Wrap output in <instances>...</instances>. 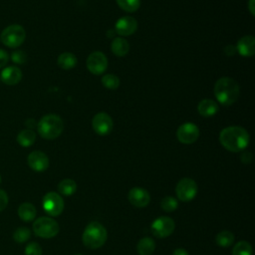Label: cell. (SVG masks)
Wrapping results in <instances>:
<instances>
[{
	"mask_svg": "<svg viewBox=\"0 0 255 255\" xmlns=\"http://www.w3.org/2000/svg\"><path fill=\"white\" fill-rule=\"evenodd\" d=\"M137 29V22L131 16H124L120 18L115 26L116 32L121 36H129Z\"/></svg>",
	"mask_w": 255,
	"mask_h": 255,
	"instance_id": "9a60e30c",
	"label": "cell"
},
{
	"mask_svg": "<svg viewBox=\"0 0 255 255\" xmlns=\"http://www.w3.org/2000/svg\"><path fill=\"white\" fill-rule=\"evenodd\" d=\"M35 140H36V133L30 128L21 130L17 135V142L24 147H28L32 145L35 142Z\"/></svg>",
	"mask_w": 255,
	"mask_h": 255,
	"instance_id": "603a6c76",
	"label": "cell"
},
{
	"mask_svg": "<svg viewBox=\"0 0 255 255\" xmlns=\"http://www.w3.org/2000/svg\"><path fill=\"white\" fill-rule=\"evenodd\" d=\"M254 3H255V0H249L248 2V9L250 11V13L254 16L255 15V8H254Z\"/></svg>",
	"mask_w": 255,
	"mask_h": 255,
	"instance_id": "74e56055",
	"label": "cell"
},
{
	"mask_svg": "<svg viewBox=\"0 0 255 255\" xmlns=\"http://www.w3.org/2000/svg\"><path fill=\"white\" fill-rule=\"evenodd\" d=\"M176 136L181 143L190 144L197 140L199 129L193 123H184L177 128Z\"/></svg>",
	"mask_w": 255,
	"mask_h": 255,
	"instance_id": "8fae6325",
	"label": "cell"
},
{
	"mask_svg": "<svg viewBox=\"0 0 255 255\" xmlns=\"http://www.w3.org/2000/svg\"><path fill=\"white\" fill-rule=\"evenodd\" d=\"M25 255H42V248L37 242H30L24 251Z\"/></svg>",
	"mask_w": 255,
	"mask_h": 255,
	"instance_id": "4dcf8cb0",
	"label": "cell"
},
{
	"mask_svg": "<svg viewBox=\"0 0 255 255\" xmlns=\"http://www.w3.org/2000/svg\"><path fill=\"white\" fill-rule=\"evenodd\" d=\"M218 110H219L218 104L211 99H203L201 102H199L197 106L198 113L205 118L213 117L214 115L217 114Z\"/></svg>",
	"mask_w": 255,
	"mask_h": 255,
	"instance_id": "ac0fdd59",
	"label": "cell"
},
{
	"mask_svg": "<svg viewBox=\"0 0 255 255\" xmlns=\"http://www.w3.org/2000/svg\"><path fill=\"white\" fill-rule=\"evenodd\" d=\"M128 199L131 205L137 208H143L148 205L150 201V195L144 188L133 187L128 191Z\"/></svg>",
	"mask_w": 255,
	"mask_h": 255,
	"instance_id": "4fadbf2b",
	"label": "cell"
},
{
	"mask_svg": "<svg viewBox=\"0 0 255 255\" xmlns=\"http://www.w3.org/2000/svg\"><path fill=\"white\" fill-rule=\"evenodd\" d=\"M22 79V72L19 68L15 66H9L2 70L0 80L8 85V86H14L17 85Z\"/></svg>",
	"mask_w": 255,
	"mask_h": 255,
	"instance_id": "e0dca14e",
	"label": "cell"
},
{
	"mask_svg": "<svg viewBox=\"0 0 255 255\" xmlns=\"http://www.w3.org/2000/svg\"><path fill=\"white\" fill-rule=\"evenodd\" d=\"M58 65L63 70H71L77 65V58L72 53L64 52L58 57Z\"/></svg>",
	"mask_w": 255,
	"mask_h": 255,
	"instance_id": "7402d4cb",
	"label": "cell"
},
{
	"mask_svg": "<svg viewBox=\"0 0 255 255\" xmlns=\"http://www.w3.org/2000/svg\"><path fill=\"white\" fill-rule=\"evenodd\" d=\"M234 242V235L232 232L228 230H223L220 231L216 236H215V243L223 248H227L232 245Z\"/></svg>",
	"mask_w": 255,
	"mask_h": 255,
	"instance_id": "d4e9b609",
	"label": "cell"
},
{
	"mask_svg": "<svg viewBox=\"0 0 255 255\" xmlns=\"http://www.w3.org/2000/svg\"><path fill=\"white\" fill-rule=\"evenodd\" d=\"M250 136L248 131L237 126L227 127L220 131L219 141L229 151L238 152L245 149L249 144Z\"/></svg>",
	"mask_w": 255,
	"mask_h": 255,
	"instance_id": "6da1fadb",
	"label": "cell"
},
{
	"mask_svg": "<svg viewBox=\"0 0 255 255\" xmlns=\"http://www.w3.org/2000/svg\"><path fill=\"white\" fill-rule=\"evenodd\" d=\"M9 61V56L6 51L0 49V68H3Z\"/></svg>",
	"mask_w": 255,
	"mask_h": 255,
	"instance_id": "836d02e7",
	"label": "cell"
},
{
	"mask_svg": "<svg viewBox=\"0 0 255 255\" xmlns=\"http://www.w3.org/2000/svg\"><path fill=\"white\" fill-rule=\"evenodd\" d=\"M253 249L249 242L239 241L232 249V255H252Z\"/></svg>",
	"mask_w": 255,
	"mask_h": 255,
	"instance_id": "484cf974",
	"label": "cell"
},
{
	"mask_svg": "<svg viewBox=\"0 0 255 255\" xmlns=\"http://www.w3.org/2000/svg\"><path fill=\"white\" fill-rule=\"evenodd\" d=\"M37 129L39 134L45 139H54L58 137L63 129V120L55 114L45 115L37 124Z\"/></svg>",
	"mask_w": 255,
	"mask_h": 255,
	"instance_id": "3957f363",
	"label": "cell"
},
{
	"mask_svg": "<svg viewBox=\"0 0 255 255\" xmlns=\"http://www.w3.org/2000/svg\"><path fill=\"white\" fill-rule=\"evenodd\" d=\"M224 51H225V54L227 56H233L235 54V52H236V48L231 46V45H229V46H227V48H225Z\"/></svg>",
	"mask_w": 255,
	"mask_h": 255,
	"instance_id": "d590c367",
	"label": "cell"
},
{
	"mask_svg": "<svg viewBox=\"0 0 255 255\" xmlns=\"http://www.w3.org/2000/svg\"><path fill=\"white\" fill-rule=\"evenodd\" d=\"M240 94V88L237 82L231 78L223 77L216 81L214 85V96L223 106L234 104Z\"/></svg>",
	"mask_w": 255,
	"mask_h": 255,
	"instance_id": "7a4b0ae2",
	"label": "cell"
},
{
	"mask_svg": "<svg viewBox=\"0 0 255 255\" xmlns=\"http://www.w3.org/2000/svg\"><path fill=\"white\" fill-rule=\"evenodd\" d=\"M60 227L58 222L48 216L39 217L33 223V231L35 235L42 238H53L59 233Z\"/></svg>",
	"mask_w": 255,
	"mask_h": 255,
	"instance_id": "5b68a950",
	"label": "cell"
},
{
	"mask_svg": "<svg viewBox=\"0 0 255 255\" xmlns=\"http://www.w3.org/2000/svg\"><path fill=\"white\" fill-rule=\"evenodd\" d=\"M236 52L243 57H251L255 53V38L252 35L243 36L236 45Z\"/></svg>",
	"mask_w": 255,
	"mask_h": 255,
	"instance_id": "2e32d148",
	"label": "cell"
},
{
	"mask_svg": "<svg viewBox=\"0 0 255 255\" xmlns=\"http://www.w3.org/2000/svg\"><path fill=\"white\" fill-rule=\"evenodd\" d=\"M117 3L126 12H135L140 6V0H117Z\"/></svg>",
	"mask_w": 255,
	"mask_h": 255,
	"instance_id": "4316f807",
	"label": "cell"
},
{
	"mask_svg": "<svg viewBox=\"0 0 255 255\" xmlns=\"http://www.w3.org/2000/svg\"><path fill=\"white\" fill-rule=\"evenodd\" d=\"M8 204V195L6 191L0 189V211L4 210Z\"/></svg>",
	"mask_w": 255,
	"mask_h": 255,
	"instance_id": "d6a6232c",
	"label": "cell"
},
{
	"mask_svg": "<svg viewBox=\"0 0 255 255\" xmlns=\"http://www.w3.org/2000/svg\"><path fill=\"white\" fill-rule=\"evenodd\" d=\"M0 182H1V176H0Z\"/></svg>",
	"mask_w": 255,
	"mask_h": 255,
	"instance_id": "ab89813d",
	"label": "cell"
},
{
	"mask_svg": "<svg viewBox=\"0 0 255 255\" xmlns=\"http://www.w3.org/2000/svg\"><path fill=\"white\" fill-rule=\"evenodd\" d=\"M111 49H112V52L116 56L123 57V56H125L128 53L129 45H128V43L126 39L121 38V37H117L113 40L112 45H111Z\"/></svg>",
	"mask_w": 255,
	"mask_h": 255,
	"instance_id": "d6986e66",
	"label": "cell"
},
{
	"mask_svg": "<svg viewBox=\"0 0 255 255\" xmlns=\"http://www.w3.org/2000/svg\"><path fill=\"white\" fill-rule=\"evenodd\" d=\"M75 255H82V254H75Z\"/></svg>",
	"mask_w": 255,
	"mask_h": 255,
	"instance_id": "f35d334b",
	"label": "cell"
},
{
	"mask_svg": "<svg viewBox=\"0 0 255 255\" xmlns=\"http://www.w3.org/2000/svg\"><path fill=\"white\" fill-rule=\"evenodd\" d=\"M177 206H178V202L172 196H165L160 202V207L165 212H172L177 208Z\"/></svg>",
	"mask_w": 255,
	"mask_h": 255,
	"instance_id": "f546056e",
	"label": "cell"
},
{
	"mask_svg": "<svg viewBox=\"0 0 255 255\" xmlns=\"http://www.w3.org/2000/svg\"><path fill=\"white\" fill-rule=\"evenodd\" d=\"M25 38H26L25 29L22 26L17 24L6 27L0 35L1 42L9 48L19 47L20 45L23 44V42L25 41Z\"/></svg>",
	"mask_w": 255,
	"mask_h": 255,
	"instance_id": "8992f818",
	"label": "cell"
},
{
	"mask_svg": "<svg viewBox=\"0 0 255 255\" xmlns=\"http://www.w3.org/2000/svg\"><path fill=\"white\" fill-rule=\"evenodd\" d=\"M28 165L35 171L42 172L45 171L49 167V158L46 153L40 150H34L29 153Z\"/></svg>",
	"mask_w": 255,
	"mask_h": 255,
	"instance_id": "5bb4252c",
	"label": "cell"
},
{
	"mask_svg": "<svg viewBox=\"0 0 255 255\" xmlns=\"http://www.w3.org/2000/svg\"><path fill=\"white\" fill-rule=\"evenodd\" d=\"M64 205L62 196L54 191L46 193L42 200V206L45 212L51 216H59L64 210Z\"/></svg>",
	"mask_w": 255,
	"mask_h": 255,
	"instance_id": "52a82bcc",
	"label": "cell"
},
{
	"mask_svg": "<svg viewBox=\"0 0 255 255\" xmlns=\"http://www.w3.org/2000/svg\"><path fill=\"white\" fill-rule=\"evenodd\" d=\"M77 190V183L70 178L63 179L58 184V191L66 196L73 195Z\"/></svg>",
	"mask_w": 255,
	"mask_h": 255,
	"instance_id": "cb8c5ba5",
	"label": "cell"
},
{
	"mask_svg": "<svg viewBox=\"0 0 255 255\" xmlns=\"http://www.w3.org/2000/svg\"><path fill=\"white\" fill-rule=\"evenodd\" d=\"M172 255H189V254H188V252H187L185 249H183V248H177V249H175V250L173 251Z\"/></svg>",
	"mask_w": 255,
	"mask_h": 255,
	"instance_id": "8d00e7d4",
	"label": "cell"
},
{
	"mask_svg": "<svg viewBox=\"0 0 255 255\" xmlns=\"http://www.w3.org/2000/svg\"><path fill=\"white\" fill-rule=\"evenodd\" d=\"M102 84L107 89L116 90L120 86V79L114 74H107L102 77Z\"/></svg>",
	"mask_w": 255,
	"mask_h": 255,
	"instance_id": "83f0119b",
	"label": "cell"
},
{
	"mask_svg": "<svg viewBox=\"0 0 255 255\" xmlns=\"http://www.w3.org/2000/svg\"><path fill=\"white\" fill-rule=\"evenodd\" d=\"M108 67V59L106 55L100 51L93 52L87 59V68L94 75L103 74Z\"/></svg>",
	"mask_w": 255,
	"mask_h": 255,
	"instance_id": "30bf717a",
	"label": "cell"
},
{
	"mask_svg": "<svg viewBox=\"0 0 255 255\" xmlns=\"http://www.w3.org/2000/svg\"><path fill=\"white\" fill-rule=\"evenodd\" d=\"M11 60L15 64H24L27 60V55L24 51L16 50L11 54Z\"/></svg>",
	"mask_w": 255,
	"mask_h": 255,
	"instance_id": "1f68e13d",
	"label": "cell"
},
{
	"mask_svg": "<svg viewBox=\"0 0 255 255\" xmlns=\"http://www.w3.org/2000/svg\"><path fill=\"white\" fill-rule=\"evenodd\" d=\"M37 214V210L32 203L24 202L18 207V215L23 221H32Z\"/></svg>",
	"mask_w": 255,
	"mask_h": 255,
	"instance_id": "ffe728a7",
	"label": "cell"
},
{
	"mask_svg": "<svg viewBox=\"0 0 255 255\" xmlns=\"http://www.w3.org/2000/svg\"><path fill=\"white\" fill-rule=\"evenodd\" d=\"M155 249V242L150 237L141 238L136 245V251L139 255H151Z\"/></svg>",
	"mask_w": 255,
	"mask_h": 255,
	"instance_id": "44dd1931",
	"label": "cell"
},
{
	"mask_svg": "<svg viewBox=\"0 0 255 255\" xmlns=\"http://www.w3.org/2000/svg\"><path fill=\"white\" fill-rule=\"evenodd\" d=\"M241 160H242V162H244V163H249V162H251V160H252V154H251L250 152H248V151L243 152V153L241 154Z\"/></svg>",
	"mask_w": 255,
	"mask_h": 255,
	"instance_id": "e575fe53",
	"label": "cell"
},
{
	"mask_svg": "<svg viewBox=\"0 0 255 255\" xmlns=\"http://www.w3.org/2000/svg\"><path fill=\"white\" fill-rule=\"evenodd\" d=\"M108 238L107 229L99 222L93 221L89 223L82 235L83 243L86 247L91 249H97L102 247Z\"/></svg>",
	"mask_w": 255,
	"mask_h": 255,
	"instance_id": "277c9868",
	"label": "cell"
},
{
	"mask_svg": "<svg viewBox=\"0 0 255 255\" xmlns=\"http://www.w3.org/2000/svg\"><path fill=\"white\" fill-rule=\"evenodd\" d=\"M94 130L100 135H107L113 129V120L107 113L97 114L92 121Z\"/></svg>",
	"mask_w": 255,
	"mask_h": 255,
	"instance_id": "7c38bea8",
	"label": "cell"
},
{
	"mask_svg": "<svg viewBox=\"0 0 255 255\" xmlns=\"http://www.w3.org/2000/svg\"><path fill=\"white\" fill-rule=\"evenodd\" d=\"M31 237V231L27 227H19L13 233V239L18 243H24Z\"/></svg>",
	"mask_w": 255,
	"mask_h": 255,
	"instance_id": "f1b7e54d",
	"label": "cell"
},
{
	"mask_svg": "<svg viewBox=\"0 0 255 255\" xmlns=\"http://www.w3.org/2000/svg\"><path fill=\"white\" fill-rule=\"evenodd\" d=\"M0 81H1V80H0Z\"/></svg>",
	"mask_w": 255,
	"mask_h": 255,
	"instance_id": "60d3db41",
	"label": "cell"
},
{
	"mask_svg": "<svg viewBox=\"0 0 255 255\" xmlns=\"http://www.w3.org/2000/svg\"><path fill=\"white\" fill-rule=\"evenodd\" d=\"M175 228V223L172 218L160 216L154 219L150 225L152 234L157 238H165L169 236Z\"/></svg>",
	"mask_w": 255,
	"mask_h": 255,
	"instance_id": "9c48e42d",
	"label": "cell"
},
{
	"mask_svg": "<svg viewBox=\"0 0 255 255\" xmlns=\"http://www.w3.org/2000/svg\"><path fill=\"white\" fill-rule=\"evenodd\" d=\"M197 190V183L189 177H184L180 179L175 186V193L177 198L184 202L192 200L196 196Z\"/></svg>",
	"mask_w": 255,
	"mask_h": 255,
	"instance_id": "ba28073f",
	"label": "cell"
}]
</instances>
